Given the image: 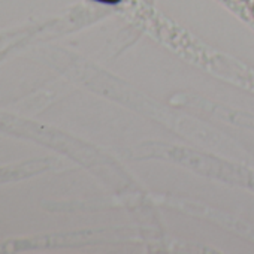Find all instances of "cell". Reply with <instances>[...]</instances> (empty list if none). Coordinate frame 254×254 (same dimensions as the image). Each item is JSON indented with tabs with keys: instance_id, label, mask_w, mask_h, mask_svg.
Returning <instances> with one entry per match:
<instances>
[{
	"instance_id": "6da1fadb",
	"label": "cell",
	"mask_w": 254,
	"mask_h": 254,
	"mask_svg": "<svg viewBox=\"0 0 254 254\" xmlns=\"http://www.w3.org/2000/svg\"><path fill=\"white\" fill-rule=\"evenodd\" d=\"M97 2H102V3H109V5H115V3L121 2V0H97Z\"/></svg>"
}]
</instances>
